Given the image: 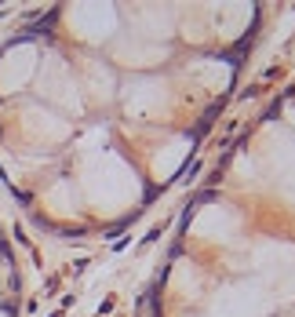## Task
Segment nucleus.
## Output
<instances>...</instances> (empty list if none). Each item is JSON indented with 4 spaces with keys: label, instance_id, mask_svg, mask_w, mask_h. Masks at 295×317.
Instances as JSON below:
<instances>
[{
    "label": "nucleus",
    "instance_id": "nucleus-1",
    "mask_svg": "<svg viewBox=\"0 0 295 317\" xmlns=\"http://www.w3.org/2000/svg\"><path fill=\"white\" fill-rule=\"evenodd\" d=\"M241 7H55L0 51V179L66 234L139 215L241 70Z\"/></svg>",
    "mask_w": 295,
    "mask_h": 317
},
{
    "label": "nucleus",
    "instance_id": "nucleus-2",
    "mask_svg": "<svg viewBox=\"0 0 295 317\" xmlns=\"http://www.w3.org/2000/svg\"><path fill=\"white\" fill-rule=\"evenodd\" d=\"M157 317H295V88L190 204Z\"/></svg>",
    "mask_w": 295,
    "mask_h": 317
},
{
    "label": "nucleus",
    "instance_id": "nucleus-3",
    "mask_svg": "<svg viewBox=\"0 0 295 317\" xmlns=\"http://www.w3.org/2000/svg\"><path fill=\"white\" fill-rule=\"evenodd\" d=\"M15 314H18V281H15L11 248H7L4 230H0V317H15Z\"/></svg>",
    "mask_w": 295,
    "mask_h": 317
}]
</instances>
